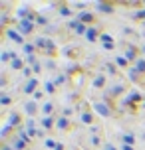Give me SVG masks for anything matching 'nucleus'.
<instances>
[{
    "label": "nucleus",
    "mask_w": 145,
    "mask_h": 150,
    "mask_svg": "<svg viewBox=\"0 0 145 150\" xmlns=\"http://www.w3.org/2000/svg\"><path fill=\"white\" fill-rule=\"evenodd\" d=\"M36 87H38V81H36V79H28L26 85H24V93H26V95H32V93L38 91Z\"/></svg>",
    "instance_id": "7"
},
{
    "label": "nucleus",
    "mask_w": 145,
    "mask_h": 150,
    "mask_svg": "<svg viewBox=\"0 0 145 150\" xmlns=\"http://www.w3.org/2000/svg\"><path fill=\"white\" fill-rule=\"evenodd\" d=\"M10 103H12V97H10L8 93H2V95H0V105H2V107H8Z\"/></svg>",
    "instance_id": "21"
},
{
    "label": "nucleus",
    "mask_w": 145,
    "mask_h": 150,
    "mask_svg": "<svg viewBox=\"0 0 145 150\" xmlns=\"http://www.w3.org/2000/svg\"><path fill=\"white\" fill-rule=\"evenodd\" d=\"M95 10L103 12V14H113V6L107 2H95Z\"/></svg>",
    "instance_id": "8"
},
{
    "label": "nucleus",
    "mask_w": 145,
    "mask_h": 150,
    "mask_svg": "<svg viewBox=\"0 0 145 150\" xmlns=\"http://www.w3.org/2000/svg\"><path fill=\"white\" fill-rule=\"evenodd\" d=\"M125 59H127V61H133V63L139 59L137 55H135V50H133V47H127V52H125Z\"/></svg>",
    "instance_id": "18"
},
{
    "label": "nucleus",
    "mask_w": 145,
    "mask_h": 150,
    "mask_svg": "<svg viewBox=\"0 0 145 150\" xmlns=\"http://www.w3.org/2000/svg\"><path fill=\"white\" fill-rule=\"evenodd\" d=\"M40 125H42V128H52V127H56V122H54V119L52 117H44V119L40 120Z\"/></svg>",
    "instance_id": "14"
},
{
    "label": "nucleus",
    "mask_w": 145,
    "mask_h": 150,
    "mask_svg": "<svg viewBox=\"0 0 145 150\" xmlns=\"http://www.w3.org/2000/svg\"><path fill=\"white\" fill-rule=\"evenodd\" d=\"M44 91H46V93H54V91H56V85H54L52 81H46L44 83Z\"/></svg>",
    "instance_id": "27"
},
{
    "label": "nucleus",
    "mask_w": 145,
    "mask_h": 150,
    "mask_svg": "<svg viewBox=\"0 0 145 150\" xmlns=\"http://www.w3.org/2000/svg\"><path fill=\"white\" fill-rule=\"evenodd\" d=\"M36 47H42V50H52L54 44H52V40H48V38H38V40H36Z\"/></svg>",
    "instance_id": "9"
},
{
    "label": "nucleus",
    "mask_w": 145,
    "mask_h": 150,
    "mask_svg": "<svg viewBox=\"0 0 145 150\" xmlns=\"http://www.w3.org/2000/svg\"><path fill=\"white\" fill-rule=\"evenodd\" d=\"M121 91H123V87H121V85H115V87H113V91H111V93H113V95H119Z\"/></svg>",
    "instance_id": "33"
},
{
    "label": "nucleus",
    "mask_w": 145,
    "mask_h": 150,
    "mask_svg": "<svg viewBox=\"0 0 145 150\" xmlns=\"http://www.w3.org/2000/svg\"><path fill=\"white\" fill-rule=\"evenodd\" d=\"M26 63H28V65H32V67H34V65H36V57H34V55H26Z\"/></svg>",
    "instance_id": "30"
},
{
    "label": "nucleus",
    "mask_w": 145,
    "mask_h": 150,
    "mask_svg": "<svg viewBox=\"0 0 145 150\" xmlns=\"http://www.w3.org/2000/svg\"><path fill=\"white\" fill-rule=\"evenodd\" d=\"M101 150H119L115 144H111V142H106L103 146H101Z\"/></svg>",
    "instance_id": "31"
},
{
    "label": "nucleus",
    "mask_w": 145,
    "mask_h": 150,
    "mask_svg": "<svg viewBox=\"0 0 145 150\" xmlns=\"http://www.w3.org/2000/svg\"><path fill=\"white\" fill-rule=\"evenodd\" d=\"M40 111L44 112V117H50L52 111H54V103H44V105L40 107Z\"/></svg>",
    "instance_id": "16"
},
{
    "label": "nucleus",
    "mask_w": 145,
    "mask_h": 150,
    "mask_svg": "<svg viewBox=\"0 0 145 150\" xmlns=\"http://www.w3.org/2000/svg\"><path fill=\"white\" fill-rule=\"evenodd\" d=\"M103 85H106V77H103V75H98V77L93 79V87H95V89H101Z\"/></svg>",
    "instance_id": "19"
},
{
    "label": "nucleus",
    "mask_w": 145,
    "mask_h": 150,
    "mask_svg": "<svg viewBox=\"0 0 145 150\" xmlns=\"http://www.w3.org/2000/svg\"><path fill=\"white\" fill-rule=\"evenodd\" d=\"M121 140H123V144L133 146V144H135V134H133V132H123V134H121Z\"/></svg>",
    "instance_id": "13"
},
{
    "label": "nucleus",
    "mask_w": 145,
    "mask_h": 150,
    "mask_svg": "<svg viewBox=\"0 0 145 150\" xmlns=\"http://www.w3.org/2000/svg\"><path fill=\"white\" fill-rule=\"evenodd\" d=\"M99 42H101V44H113V38L109 36V34H101V36H99Z\"/></svg>",
    "instance_id": "25"
},
{
    "label": "nucleus",
    "mask_w": 145,
    "mask_h": 150,
    "mask_svg": "<svg viewBox=\"0 0 145 150\" xmlns=\"http://www.w3.org/2000/svg\"><path fill=\"white\" fill-rule=\"evenodd\" d=\"M115 65H119V67H127V59H125V55H117V57H115Z\"/></svg>",
    "instance_id": "24"
},
{
    "label": "nucleus",
    "mask_w": 145,
    "mask_h": 150,
    "mask_svg": "<svg viewBox=\"0 0 145 150\" xmlns=\"http://www.w3.org/2000/svg\"><path fill=\"white\" fill-rule=\"evenodd\" d=\"M70 127V119L68 117H60V119L56 120V128H60V130H66Z\"/></svg>",
    "instance_id": "12"
},
{
    "label": "nucleus",
    "mask_w": 145,
    "mask_h": 150,
    "mask_svg": "<svg viewBox=\"0 0 145 150\" xmlns=\"http://www.w3.org/2000/svg\"><path fill=\"white\" fill-rule=\"evenodd\" d=\"M115 47V44H103V50H107V52H111Z\"/></svg>",
    "instance_id": "36"
},
{
    "label": "nucleus",
    "mask_w": 145,
    "mask_h": 150,
    "mask_svg": "<svg viewBox=\"0 0 145 150\" xmlns=\"http://www.w3.org/2000/svg\"><path fill=\"white\" fill-rule=\"evenodd\" d=\"M133 67L137 69V73L145 75V57H139V59L135 61V65H133Z\"/></svg>",
    "instance_id": "15"
},
{
    "label": "nucleus",
    "mask_w": 145,
    "mask_h": 150,
    "mask_svg": "<svg viewBox=\"0 0 145 150\" xmlns=\"http://www.w3.org/2000/svg\"><path fill=\"white\" fill-rule=\"evenodd\" d=\"M38 99H42V93H40V91H36V93H34V101H38Z\"/></svg>",
    "instance_id": "39"
},
{
    "label": "nucleus",
    "mask_w": 145,
    "mask_h": 150,
    "mask_svg": "<svg viewBox=\"0 0 145 150\" xmlns=\"http://www.w3.org/2000/svg\"><path fill=\"white\" fill-rule=\"evenodd\" d=\"M85 40H88V42H95V40H99V36H98V30H95L93 26H90V28H88Z\"/></svg>",
    "instance_id": "11"
},
{
    "label": "nucleus",
    "mask_w": 145,
    "mask_h": 150,
    "mask_svg": "<svg viewBox=\"0 0 145 150\" xmlns=\"http://www.w3.org/2000/svg\"><path fill=\"white\" fill-rule=\"evenodd\" d=\"M46 148H54V150H56V148H58V144L54 142V140H46Z\"/></svg>",
    "instance_id": "32"
},
{
    "label": "nucleus",
    "mask_w": 145,
    "mask_h": 150,
    "mask_svg": "<svg viewBox=\"0 0 145 150\" xmlns=\"http://www.w3.org/2000/svg\"><path fill=\"white\" fill-rule=\"evenodd\" d=\"M80 122L82 125H88V127H93V122H95V117H93V112H80Z\"/></svg>",
    "instance_id": "5"
},
{
    "label": "nucleus",
    "mask_w": 145,
    "mask_h": 150,
    "mask_svg": "<svg viewBox=\"0 0 145 150\" xmlns=\"http://www.w3.org/2000/svg\"><path fill=\"white\" fill-rule=\"evenodd\" d=\"M70 28L76 32L78 36H84L85 38V34H88V28H90V26H85V24H82L80 20H76V22H70Z\"/></svg>",
    "instance_id": "2"
},
{
    "label": "nucleus",
    "mask_w": 145,
    "mask_h": 150,
    "mask_svg": "<svg viewBox=\"0 0 145 150\" xmlns=\"http://www.w3.org/2000/svg\"><path fill=\"white\" fill-rule=\"evenodd\" d=\"M93 109H95V112H98V115H101L103 119H109V117H111V109H109L106 103H95V105H93Z\"/></svg>",
    "instance_id": "3"
},
{
    "label": "nucleus",
    "mask_w": 145,
    "mask_h": 150,
    "mask_svg": "<svg viewBox=\"0 0 145 150\" xmlns=\"http://www.w3.org/2000/svg\"><path fill=\"white\" fill-rule=\"evenodd\" d=\"M12 146H14V150H24V148H26V142H24L22 138H14Z\"/></svg>",
    "instance_id": "23"
},
{
    "label": "nucleus",
    "mask_w": 145,
    "mask_h": 150,
    "mask_svg": "<svg viewBox=\"0 0 145 150\" xmlns=\"http://www.w3.org/2000/svg\"><path fill=\"white\" fill-rule=\"evenodd\" d=\"M2 150H14V146H10V144H2Z\"/></svg>",
    "instance_id": "40"
},
{
    "label": "nucleus",
    "mask_w": 145,
    "mask_h": 150,
    "mask_svg": "<svg viewBox=\"0 0 145 150\" xmlns=\"http://www.w3.org/2000/svg\"><path fill=\"white\" fill-rule=\"evenodd\" d=\"M107 71H109L111 75H115V65L113 63H107Z\"/></svg>",
    "instance_id": "35"
},
{
    "label": "nucleus",
    "mask_w": 145,
    "mask_h": 150,
    "mask_svg": "<svg viewBox=\"0 0 145 150\" xmlns=\"http://www.w3.org/2000/svg\"><path fill=\"white\" fill-rule=\"evenodd\" d=\"M6 36L10 38V40H14L16 44H22V45L26 44V42H24V36H22V34H20L18 30H8V32H6Z\"/></svg>",
    "instance_id": "6"
},
{
    "label": "nucleus",
    "mask_w": 145,
    "mask_h": 150,
    "mask_svg": "<svg viewBox=\"0 0 145 150\" xmlns=\"http://www.w3.org/2000/svg\"><path fill=\"white\" fill-rule=\"evenodd\" d=\"M24 112L32 119V117L38 112V103H36L34 99H32V101H26V103H24Z\"/></svg>",
    "instance_id": "4"
},
{
    "label": "nucleus",
    "mask_w": 145,
    "mask_h": 150,
    "mask_svg": "<svg viewBox=\"0 0 145 150\" xmlns=\"http://www.w3.org/2000/svg\"><path fill=\"white\" fill-rule=\"evenodd\" d=\"M18 122H20V115L18 112H12L10 115V125H18Z\"/></svg>",
    "instance_id": "28"
},
{
    "label": "nucleus",
    "mask_w": 145,
    "mask_h": 150,
    "mask_svg": "<svg viewBox=\"0 0 145 150\" xmlns=\"http://www.w3.org/2000/svg\"><path fill=\"white\" fill-rule=\"evenodd\" d=\"M34 28H36V22H32V20H20V22H18V26H16V30L20 32L22 36L32 34V32H34Z\"/></svg>",
    "instance_id": "1"
},
{
    "label": "nucleus",
    "mask_w": 145,
    "mask_h": 150,
    "mask_svg": "<svg viewBox=\"0 0 145 150\" xmlns=\"http://www.w3.org/2000/svg\"><path fill=\"white\" fill-rule=\"evenodd\" d=\"M60 16L62 18H70V16H72V10H70L68 6H60Z\"/></svg>",
    "instance_id": "26"
},
{
    "label": "nucleus",
    "mask_w": 145,
    "mask_h": 150,
    "mask_svg": "<svg viewBox=\"0 0 145 150\" xmlns=\"http://www.w3.org/2000/svg\"><path fill=\"white\" fill-rule=\"evenodd\" d=\"M24 63H26V61L20 59V57L16 55L14 59H12V63H10V67H12V69H24Z\"/></svg>",
    "instance_id": "17"
},
{
    "label": "nucleus",
    "mask_w": 145,
    "mask_h": 150,
    "mask_svg": "<svg viewBox=\"0 0 145 150\" xmlns=\"http://www.w3.org/2000/svg\"><path fill=\"white\" fill-rule=\"evenodd\" d=\"M48 20L44 18V16H36V26H46Z\"/></svg>",
    "instance_id": "29"
},
{
    "label": "nucleus",
    "mask_w": 145,
    "mask_h": 150,
    "mask_svg": "<svg viewBox=\"0 0 145 150\" xmlns=\"http://www.w3.org/2000/svg\"><path fill=\"white\" fill-rule=\"evenodd\" d=\"M22 50L26 55H34V50H36V44H24L22 45Z\"/></svg>",
    "instance_id": "22"
},
{
    "label": "nucleus",
    "mask_w": 145,
    "mask_h": 150,
    "mask_svg": "<svg viewBox=\"0 0 145 150\" xmlns=\"http://www.w3.org/2000/svg\"><path fill=\"white\" fill-rule=\"evenodd\" d=\"M119 150H135V148H133V146H129V144H121V146H119Z\"/></svg>",
    "instance_id": "37"
},
{
    "label": "nucleus",
    "mask_w": 145,
    "mask_h": 150,
    "mask_svg": "<svg viewBox=\"0 0 145 150\" xmlns=\"http://www.w3.org/2000/svg\"><path fill=\"white\" fill-rule=\"evenodd\" d=\"M30 71H32V69H30V67H24V69H22V73H24V75H26V77H30Z\"/></svg>",
    "instance_id": "38"
},
{
    "label": "nucleus",
    "mask_w": 145,
    "mask_h": 150,
    "mask_svg": "<svg viewBox=\"0 0 145 150\" xmlns=\"http://www.w3.org/2000/svg\"><path fill=\"white\" fill-rule=\"evenodd\" d=\"M90 144H92V146H95V148H101V146H103V144H101V138H99L98 134H92V136H90Z\"/></svg>",
    "instance_id": "20"
},
{
    "label": "nucleus",
    "mask_w": 145,
    "mask_h": 150,
    "mask_svg": "<svg viewBox=\"0 0 145 150\" xmlns=\"http://www.w3.org/2000/svg\"><path fill=\"white\" fill-rule=\"evenodd\" d=\"M135 18H139V20H145V8H143V10H139L137 14H135Z\"/></svg>",
    "instance_id": "34"
},
{
    "label": "nucleus",
    "mask_w": 145,
    "mask_h": 150,
    "mask_svg": "<svg viewBox=\"0 0 145 150\" xmlns=\"http://www.w3.org/2000/svg\"><path fill=\"white\" fill-rule=\"evenodd\" d=\"M78 20H80L82 24H85V26H88V24H92V22H93V14H92V12H82V14L78 16Z\"/></svg>",
    "instance_id": "10"
}]
</instances>
